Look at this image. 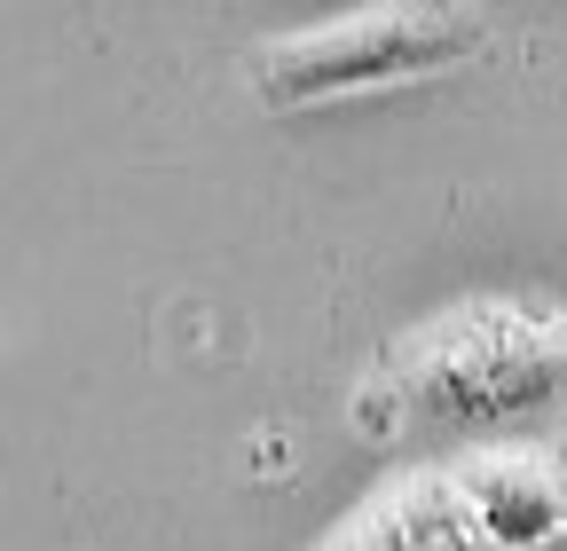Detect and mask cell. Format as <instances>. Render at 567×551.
I'll return each mask as SVG.
<instances>
[{"mask_svg":"<svg viewBox=\"0 0 567 551\" xmlns=\"http://www.w3.org/2000/svg\"><path fill=\"white\" fill-rule=\"evenodd\" d=\"M473 323H481V355H488V363H481V378H488V386H505V394H513V409H520V402L536 394V378H520V371L505 378V355L520 347L528 331H505V315H496V308H481ZM434 386H442V394H425V402H442V409H450V394H457V386H473V363H465L457 347H442V355H434ZM536 402H544V394H536Z\"/></svg>","mask_w":567,"mask_h":551,"instance_id":"obj_1","label":"cell"}]
</instances>
